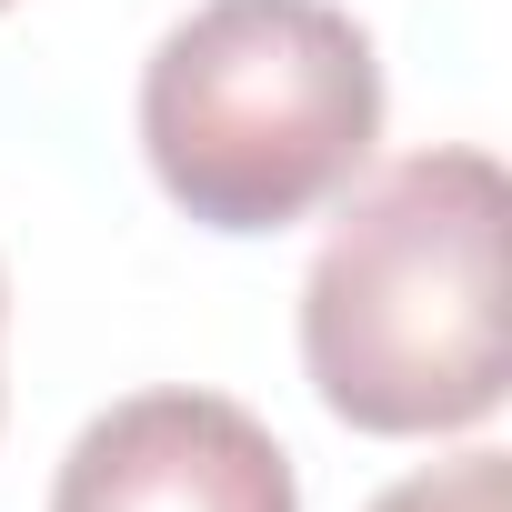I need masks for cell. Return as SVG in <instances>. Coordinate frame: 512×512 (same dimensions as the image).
I'll list each match as a JSON object with an SVG mask.
<instances>
[{"label":"cell","mask_w":512,"mask_h":512,"mask_svg":"<svg viewBox=\"0 0 512 512\" xmlns=\"http://www.w3.org/2000/svg\"><path fill=\"white\" fill-rule=\"evenodd\" d=\"M502 161L412 151L392 161L312 251L302 282V372L332 422L422 442L472 432L502 402Z\"/></svg>","instance_id":"1"},{"label":"cell","mask_w":512,"mask_h":512,"mask_svg":"<svg viewBox=\"0 0 512 512\" xmlns=\"http://www.w3.org/2000/svg\"><path fill=\"white\" fill-rule=\"evenodd\" d=\"M382 141L372 31L332 0H201L141 71V151L211 231H292Z\"/></svg>","instance_id":"2"},{"label":"cell","mask_w":512,"mask_h":512,"mask_svg":"<svg viewBox=\"0 0 512 512\" xmlns=\"http://www.w3.org/2000/svg\"><path fill=\"white\" fill-rule=\"evenodd\" d=\"M51 512H302V482L241 402L131 392L71 442Z\"/></svg>","instance_id":"3"},{"label":"cell","mask_w":512,"mask_h":512,"mask_svg":"<svg viewBox=\"0 0 512 512\" xmlns=\"http://www.w3.org/2000/svg\"><path fill=\"white\" fill-rule=\"evenodd\" d=\"M372 512H512V462L502 452H452L432 472H402Z\"/></svg>","instance_id":"4"},{"label":"cell","mask_w":512,"mask_h":512,"mask_svg":"<svg viewBox=\"0 0 512 512\" xmlns=\"http://www.w3.org/2000/svg\"><path fill=\"white\" fill-rule=\"evenodd\" d=\"M0 11H11V0H0Z\"/></svg>","instance_id":"5"}]
</instances>
